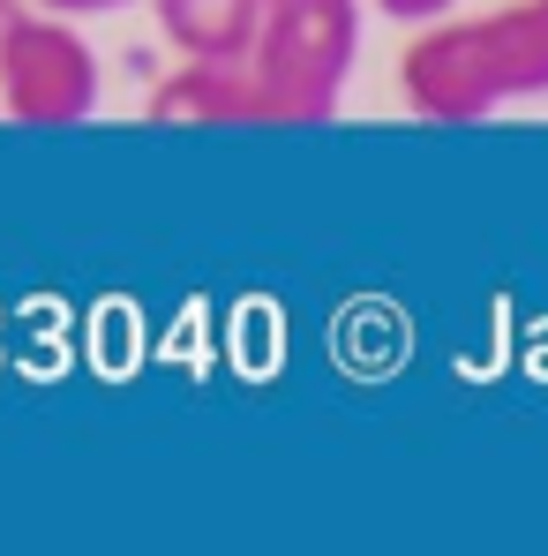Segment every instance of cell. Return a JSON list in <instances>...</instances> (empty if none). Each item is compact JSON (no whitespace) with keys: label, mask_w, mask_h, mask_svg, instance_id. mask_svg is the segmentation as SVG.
I'll return each mask as SVG.
<instances>
[{"label":"cell","mask_w":548,"mask_h":556,"mask_svg":"<svg viewBox=\"0 0 548 556\" xmlns=\"http://www.w3.org/2000/svg\"><path fill=\"white\" fill-rule=\"evenodd\" d=\"M23 15V0H0V38H8V23Z\"/></svg>","instance_id":"cell-9"},{"label":"cell","mask_w":548,"mask_h":556,"mask_svg":"<svg viewBox=\"0 0 548 556\" xmlns=\"http://www.w3.org/2000/svg\"><path fill=\"white\" fill-rule=\"evenodd\" d=\"M241 61L264 98V128L331 121L361 61V0H264V23Z\"/></svg>","instance_id":"cell-1"},{"label":"cell","mask_w":548,"mask_h":556,"mask_svg":"<svg viewBox=\"0 0 548 556\" xmlns=\"http://www.w3.org/2000/svg\"><path fill=\"white\" fill-rule=\"evenodd\" d=\"M105 98V68H98L91 38L68 15H46L23 0V15L0 38V121L15 128H76L91 121Z\"/></svg>","instance_id":"cell-2"},{"label":"cell","mask_w":548,"mask_h":556,"mask_svg":"<svg viewBox=\"0 0 548 556\" xmlns=\"http://www.w3.org/2000/svg\"><path fill=\"white\" fill-rule=\"evenodd\" d=\"M151 15L181 61H241L264 23V0H151Z\"/></svg>","instance_id":"cell-6"},{"label":"cell","mask_w":548,"mask_h":556,"mask_svg":"<svg viewBox=\"0 0 548 556\" xmlns=\"http://www.w3.org/2000/svg\"><path fill=\"white\" fill-rule=\"evenodd\" d=\"M30 8H46V15H68V23H84V15H113V8H136V0H30Z\"/></svg>","instance_id":"cell-8"},{"label":"cell","mask_w":548,"mask_h":556,"mask_svg":"<svg viewBox=\"0 0 548 556\" xmlns=\"http://www.w3.org/2000/svg\"><path fill=\"white\" fill-rule=\"evenodd\" d=\"M473 23H481V46H488L504 105L548 98V0H511L496 15H473Z\"/></svg>","instance_id":"cell-5"},{"label":"cell","mask_w":548,"mask_h":556,"mask_svg":"<svg viewBox=\"0 0 548 556\" xmlns=\"http://www.w3.org/2000/svg\"><path fill=\"white\" fill-rule=\"evenodd\" d=\"M151 121L158 128H264V98L248 61H181L174 76H158L151 91Z\"/></svg>","instance_id":"cell-4"},{"label":"cell","mask_w":548,"mask_h":556,"mask_svg":"<svg viewBox=\"0 0 548 556\" xmlns=\"http://www.w3.org/2000/svg\"><path fill=\"white\" fill-rule=\"evenodd\" d=\"M398 98H406L413 121H444V128L496 121L504 113V91H496L481 23L458 15V8L436 15V23H413V46L398 53Z\"/></svg>","instance_id":"cell-3"},{"label":"cell","mask_w":548,"mask_h":556,"mask_svg":"<svg viewBox=\"0 0 548 556\" xmlns=\"http://www.w3.org/2000/svg\"><path fill=\"white\" fill-rule=\"evenodd\" d=\"M375 15H391V23H436V15H451L458 0H361Z\"/></svg>","instance_id":"cell-7"}]
</instances>
